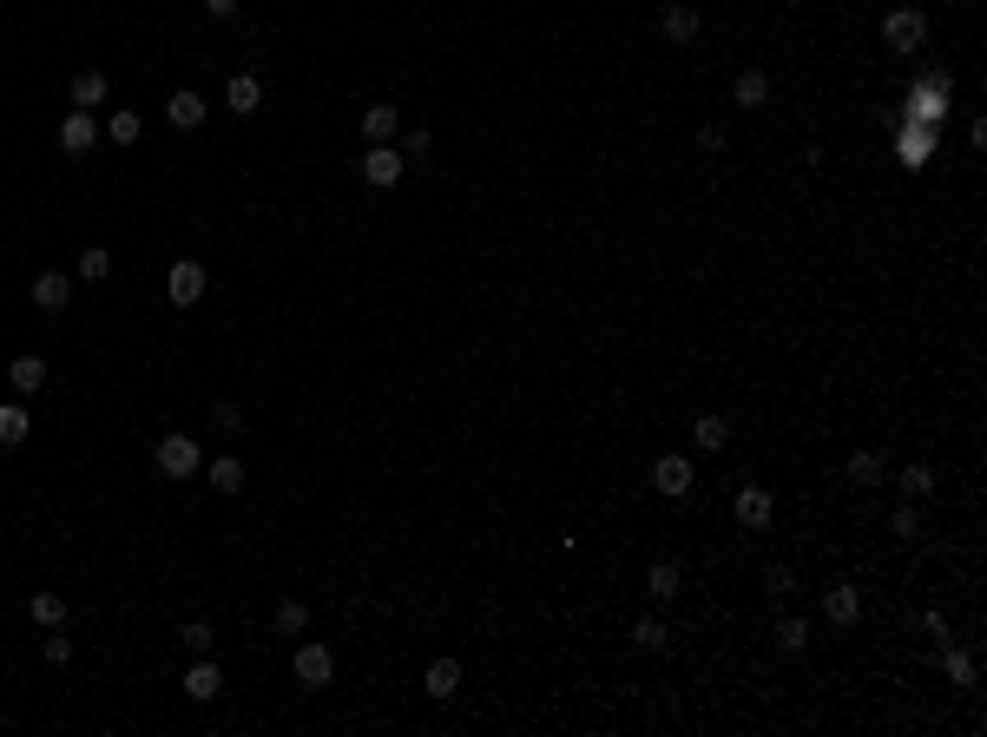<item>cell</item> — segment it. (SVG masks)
<instances>
[{
  "mask_svg": "<svg viewBox=\"0 0 987 737\" xmlns=\"http://www.w3.org/2000/svg\"><path fill=\"white\" fill-rule=\"evenodd\" d=\"M152 468L165 474V481H191V474H204V448H198L191 435H158Z\"/></svg>",
  "mask_w": 987,
  "mask_h": 737,
  "instance_id": "6da1fadb",
  "label": "cell"
},
{
  "mask_svg": "<svg viewBox=\"0 0 987 737\" xmlns=\"http://www.w3.org/2000/svg\"><path fill=\"white\" fill-rule=\"evenodd\" d=\"M185 645L198 652V659H211V645H218V632L204 626V619H191V626H185Z\"/></svg>",
  "mask_w": 987,
  "mask_h": 737,
  "instance_id": "836d02e7",
  "label": "cell"
},
{
  "mask_svg": "<svg viewBox=\"0 0 987 737\" xmlns=\"http://www.w3.org/2000/svg\"><path fill=\"white\" fill-rule=\"evenodd\" d=\"M895 481H902V494H909V501H922V494H935V468H922V461H915V468H902Z\"/></svg>",
  "mask_w": 987,
  "mask_h": 737,
  "instance_id": "f1b7e54d",
  "label": "cell"
},
{
  "mask_svg": "<svg viewBox=\"0 0 987 737\" xmlns=\"http://www.w3.org/2000/svg\"><path fill=\"white\" fill-rule=\"evenodd\" d=\"M395 126H402V112H395V106H362V139H369V145H389Z\"/></svg>",
  "mask_w": 987,
  "mask_h": 737,
  "instance_id": "2e32d148",
  "label": "cell"
},
{
  "mask_svg": "<svg viewBox=\"0 0 987 737\" xmlns=\"http://www.w3.org/2000/svg\"><path fill=\"white\" fill-rule=\"evenodd\" d=\"M237 7H244V0H204V14H211V20H231Z\"/></svg>",
  "mask_w": 987,
  "mask_h": 737,
  "instance_id": "f35d334b",
  "label": "cell"
},
{
  "mask_svg": "<svg viewBox=\"0 0 987 737\" xmlns=\"http://www.w3.org/2000/svg\"><path fill=\"white\" fill-rule=\"evenodd\" d=\"M27 612H33V626H66V599L60 593H33Z\"/></svg>",
  "mask_w": 987,
  "mask_h": 737,
  "instance_id": "d4e9b609",
  "label": "cell"
},
{
  "mask_svg": "<svg viewBox=\"0 0 987 737\" xmlns=\"http://www.w3.org/2000/svg\"><path fill=\"white\" fill-rule=\"evenodd\" d=\"M770 514H777L770 487H737V520H744V527H770Z\"/></svg>",
  "mask_w": 987,
  "mask_h": 737,
  "instance_id": "9a60e30c",
  "label": "cell"
},
{
  "mask_svg": "<svg viewBox=\"0 0 987 737\" xmlns=\"http://www.w3.org/2000/svg\"><path fill=\"white\" fill-rule=\"evenodd\" d=\"M823 619H830V626H856V619H862V593H856V586H830V593H823Z\"/></svg>",
  "mask_w": 987,
  "mask_h": 737,
  "instance_id": "ba28073f",
  "label": "cell"
},
{
  "mask_svg": "<svg viewBox=\"0 0 987 737\" xmlns=\"http://www.w3.org/2000/svg\"><path fill=\"white\" fill-rule=\"evenodd\" d=\"M402 172H408V158L395 152V145H369V158H362V178H369L376 191H389Z\"/></svg>",
  "mask_w": 987,
  "mask_h": 737,
  "instance_id": "5b68a950",
  "label": "cell"
},
{
  "mask_svg": "<svg viewBox=\"0 0 987 737\" xmlns=\"http://www.w3.org/2000/svg\"><path fill=\"white\" fill-rule=\"evenodd\" d=\"M764 586H770V593H777V599H784V593H790V586H797V580H790V566H764Z\"/></svg>",
  "mask_w": 987,
  "mask_h": 737,
  "instance_id": "8d00e7d4",
  "label": "cell"
},
{
  "mask_svg": "<svg viewBox=\"0 0 987 737\" xmlns=\"http://www.w3.org/2000/svg\"><path fill=\"white\" fill-rule=\"evenodd\" d=\"M139 132H145L139 112H112V119H106V139L112 145H139Z\"/></svg>",
  "mask_w": 987,
  "mask_h": 737,
  "instance_id": "83f0119b",
  "label": "cell"
},
{
  "mask_svg": "<svg viewBox=\"0 0 987 737\" xmlns=\"http://www.w3.org/2000/svg\"><path fill=\"white\" fill-rule=\"evenodd\" d=\"M33 303H40L47 316H60L66 303H73V277H60V270H40V277H33Z\"/></svg>",
  "mask_w": 987,
  "mask_h": 737,
  "instance_id": "52a82bcc",
  "label": "cell"
},
{
  "mask_svg": "<svg viewBox=\"0 0 987 737\" xmlns=\"http://www.w3.org/2000/svg\"><path fill=\"white\" fill-rule=\"evenodd\" d=\"M422 691H428V698H455V691H461V665L455 659H435L422 672Z\"/></svg>",
  "mask_w": 987,
  "mask_h": 737,
  "instance_id": "e0dca14e",
  "label": "cell"
},
{
  "mask_svg": "<svg viewBox=\"0 0 987 737\" xmlns=\"http://www.w3.org/2000/svg\"><path fill=\"white\" fill-rule=\"evenodd\" d=\"M645 586H652V599H678V586H685V573H678V560H652V573H645Z\"/></svg>",
  "mask_w": 987,
  "mask_h": 737,
  "instance_id": "7402d4cb",
  "label": "cell"
},
{
  "mask_svg": "<svg viewBox=\"0 0 987 737\" xmlns=\"http://www.w3.org/2000/svg\"><path fill=\"white\" fill-rule=\"evenodd\" d=\"M7 382H14L20 395H40V389H47V356H33V349H27V356H14V362H7Z\"/></svg>",
  "mask_w": 987,
  "mask_h": 737,
  "instance_id": "7c38bea8",
  "label": "cell"
},
{
  "mask_svg": "<svg viewBox=\"0 0 987 737\" xmlns=\"http://www.w3.org/2000/svg\"><path fill=\"white\" fill-rule=\"evenodd\" d=\"M93 145H99V119H93V112H66V119H60V152H93Z\"/></svg>",
  "mask_w": 987,
  "mask_h": 737,
  "instance_id": "8992f818",
  "label": "cell"
},
{
  "mask_svg": "<svg viewBox=\"0 0 987 737\" xmlns=\"http://www.w3.org/2000/svg\"><path fill=\"white\" fill-rule=\"evenodd\" d=\"M941 672L955 678V685H974V659L968 652H948V645H941Z\"/></svg>",
  "mask_w": 987,
  "mask_h": 737,
  "instance_id": "1f68e13d",
  "label": "cell"
},
{
  "mask_svg": "<svg viewBox=\"0 0 987 737\" xmlns=\"http://www.w3.org/2000/svg\"><path fill=\"white\" fill-rule=\"evenodd\" d=\"M310 626V606H303V599H283L277 606V632H303Z\"/></svg>",
  "mask_w": 987,
  "mask_h": 737,
  "instance_id": "4dcf8cb0",
  "label": "cell"
},
{
  "mask_svg": "<svg viewBox=\"0 0 987 737\" xmlns=\"http://www.w3.org/2000/svg\"><path fill=\"white\" fill-rule=\"evenodd\" d=\"M165 119H172L178 132H198V126H204V93H191V86H178V93L165 99Z\"/></svg>",
  "mask_w": 987,
  "mask_h": 737,
  "instance_id": "9c48e42d",
  "label": "cell"
},
{
  "mask_svg": "<svg viewBox=\"0 0 987 737\" xmlns=\"http://www.w3.org/2000/svg\"><path fill=\"white\" fill-rule=\"evenodd\" d=\"M843 474H849L856 487H876V481H882V455H876V448H856V455L843 461Z\"/></svg>",
  "mask_w": 987,
  "mask_h": 737,
  "instance_id": "44dd1931",
  "label": "cell"
},
{
  "mask_svg": "<svg viewBox=\"0 0 987 737\" xmlns=\"http://www.w3.org/2000/svg\"><path fill=\"white\" fill-rule=\"evenodd\" d=\"M777 645H784L790 659H797L803 645H810V626H803V619H784V626H777Z\"/></svg>",
  "mask_w": 987,
  "mask_h": 737,
  "instance_id": "d6a6232c",
  "label": "cell"
},
{
  "mask_svg": "<svg viewBox=\"0 0 987 737\" xmlns=\"http://www.w3.org/2000/svg\"><path fill=\"white\" fill-rule=\"evenodd\" d=\"M731 106H744V112H757V106H770V73H737L731 79Z\"/></svg>",
  "mask_w": 987,
  "mask_h": 737,
  "instance_id": "5bb4252c",
  "label": "cell"
},
{
  "mask_svg": "<svg viewBox=\"0 0 987 737\" xmlns=\"http://www.w3.org/2000/svg\"><path fill=\"white\" fill-rule=\"evenodd\" d=\"M658 27H665V40H698V7H685V0H672V7L658 14Z\"/></svg>",
  "mask_w": 987,
  "mask_h": 737,
  "instance_id": "ac0fdd59",
  "label": "cell"
},
{
  "mask_svg": "<svg viewBox=\"0 0 987 737\" xmlns=\"http://www.w3.org/2000/svg\"><path fill=\"white\" fill-rule=\"evenodd\" d=\"M632 645H639V652H665V645H672V626H665V619H639V626H632Z\"/></svg>",
  "mask_w": 987,
  "mask_h": 737,
  "instance_id": "484cf974",
  "label": "cell"
},
{
  "mask_svg": "<svg viewBox=\"0 0 987 737\" xmlns=\"http://www.w3.org/2000/svg\"><path fill=\"white\" fill-rule=\"evenodd\" d=\"M66 659H73V639L60 626H47V665H66Z\"/></svg>",
  "mask_w": 987,
  "mask_h": 737,
  "instance_id": "d590c367",
  "label": "cell"
},
{
  "mask_svg": "<svg viewBox=\"0 0 987 737\" xmlns=\"http://www.w3.org/2000/svg\"><path fill=\"white\" fill-rule=\"evenodd\" d=\"M73 106L79 112H99V106H106V73H99V66H86V73L73 79Z\"/></svg>",
  "mask_w": 987,
  "mask_h": 737,
  "instance_id": "ffe728a7",
  "label": "cell"
},
{
  "mask_svg": "<svg viewBox=\"0 0 987 737\" xmlns=\"http://www.w3.org/2000/svg\"><path fill=\"white\" fill-rule=\"evenodd\" d=\"M27 435H33V415L20 402H0V448H20Z\"/></svg>",
  "mask_w": 987,
  "mask_h": 737,
  "instance_id": "d6986e66",
  "label": "cell"
},
{
  "mask_svg": "<svg viewBox=\"0 0 987 737\" xmlns=\"http://www.w3.org/2000/svg\"><path fill=\"white\" fill-rule=\"evenodd\" d=\"M928 152H935V139H928V126L902 132V165H928Z\"/></svg>",
  "mask_w": 987,
  "mask_h": 737,
  "instance_id": "f546056e",
  "label": "cell"
},
{
  "mask_svg": "<svg viewBox=\"0 0 987 737\" xmlns=\"http://www.w3.org/2000/svg\"><path fill=\"white\" fill-rule=\"evenodd\" d=\"M224 106H231L237 119H251V112L264 106V79H257V73H237L231 86H224Z\"/></svg>",
  "mask_w": 987,
  "mask_h": 737,
  "instance_id": "8fae6325",
  "label": "cell"
},
{
  "mask_svg": "<svg viewBox=\"0 0 987 737\" xmlns=\"http://www.w3.org/2000/svg\"><path fill=\"white\" fill-rule=\"evenodd\" d=\"M211 487H218V494H237V487H244V461L218 455V461H211Z\"/></svg>",
  "mask_w": 987,
  "mask_h": 737,
  "instance_id": "4316f807",
  "label": "cell"
},
{
  "mask_svg": "<svg viewBox=\"0 0 987 737\" xmlns=\"http://www.w3.org/2000/svg\"><path fill=\"white\" fill-rule=\"evenodd\" d=\"M297 678L303 685H329V678H336V659H329V645H297Z\"/></svg>",
  "mask_w": 987,
  "mask_h": 737,
  "instance_id": "30bf717a",
  "label": "cell"
},
{
  "mask_svg": "<svg viewBox=\"0 0 987 737\" xmlns=\"http://www.w3.org/2000/svg\"><path fill=\"white\" fill-rule=\"evenodd\" d=\"M691 481H698V474H691V461H685V455H658V461H652V487L665 494V501H685Z\"/></svg>",
  "mask_w": 987,
  "mask_h": 737,
  "instance_id": "3957f363",
  "label": "cell"
},
{
  "mask_svg": "<svg viewBox=\"0 0 987 737\" xmlns=\"http://www.w3.org/2000/svg\"><path fill=\"white\" fill-rule=\"evenodd\" d=\"M211 422H218V428H244V415H237V402H218V408H211Z\"/></svg>",
  "mask_w": 987,
  "mask_h": 737,
  "instance_id": "74e56055",
  "label": "cell"
},
{
  "mask_svg": "<svg viewBox=\"0 0 987 737\" xmlns=\"http://www.w3.org/2000/svg\"><path fill=\"white\" fill-rule=\"evenodd\" d=\"M204 283H211V270H204V264H191V257H178V264H172V277H165V290H172V303H178V310H191V303L204 297Z\"/></svg>",
  "mask_w": 987,
  "mask_h": 737,
  "instance_id": "277c9868",
  "label": "cell"
},
{
  "mask_svg": "<svg viewBox=\"0 0 987 737\" xmlns=\"http://www.w3.org/2000/svg\"><path fill=\"white\" fill-rule=\"evenodd\" d=\"M73 270H79V283H106V277H112V257H106V244H86Z\"/></svg>",
  "mask_w": 987,
  "mask_h": 737,
  "instance_id": "603a6c76",
  "label": "cell"
},
{
  "mask_svg": "<svg viewBox=\"0 0 987 737\" xmlns=\"http://www.w3.org/2000/svg\"><path fill=\"white\" fill-rule=\"evenodd\" d=\"M882 40H889L895 53H915V47H922V40H928V20L915 14V7H895V14L882 20Z\"/></svg>",
  "mask_w": 987,
  "mask_h": 737,
  "instance_id": "7a4b0ae2",
  "label": "cell"
},
{
  "mask_svg": "<svg viewBox=\"0 0 987 737\" xmlns=\"http://www.w3.org/2000/svg\"><path fill=\"white\" fill-rule=\"evenodd\" d=\"M889 527H895V540H915V534H922V514H915V507H895Z\"/></svg>",
  "mask_w": 987,
  "mask_h": 737,
  "instance_id": "e575fe53",
  "label": "cell"
},
{
  "mask_svg": "<svg viewBox=\"0 0 987 737\" xmlns=\"http://www.w3.org/2000/svg\"><path fill=\"white\" fill-rule=\"evenodd\" d=\"M691 435H698V448H711V455H718L724 441H731V422H724V415H698V422H691Z\"/></svg>",
  "mask_w": 987,
  "mask_h": 737,
  "instance_id": "cb8c5ba5",
  "label": "cell"
},
{
  "mask_svg": "<svg viewBox=\"0 0 987 737\" xmlns=\"http://www.w3.org/2000/svg\"><path fill=\"white\" fill-rule=\"evenodd\" d=\"M218 691H224V672H218V659H198V665L185 672V698H198V705H211Z\"/></svg>",
  "mask_w": 987,
  "mask_h": 737,
  "instance_id": "4fadbf2b",
  "label": "cell"
}]
</instances>
